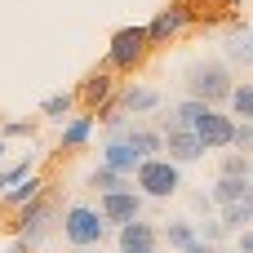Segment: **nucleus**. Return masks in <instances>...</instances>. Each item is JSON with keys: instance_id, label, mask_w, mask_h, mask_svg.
I'll list each match as a JSON object with an SVG mask.
<instances>
[{"instance_id": "11", "label": "nucleus", "mask_w": 253, "mask_h": 253, "mask_svg": "<svg viewBox=\"0 0 253 253\" xmlns=\"http://www.w3.org/2000/svg\"><path fill=\"white\" fill-rule=\"evenodd\" d=\"M116 245H120V253H156L160 249V231L147 218H133V222L116 227Z\"/></svg>"}, {"instance_id": "13", "label": "nucleus", "mask_w": 253, "mask_h": 253, "mask_svg": "<svg viewBox=\"0 0 253 253\" xmlns=\"http://www.w3.org/2000/svg\"><path fill=\"white\" fill-rule=\"evenodd\" d=\"M120 107H125L129 116H151V111L165 107V93L151 89V84H125V89H120Z\"/></svg>"}, {"instance_id": "6", "label": "nucleus", "mask_w": 253, "mask_h": 253, "mask_svg": "<svg viewBox=\"0 0 253 253\" xmlns=\"http://www.w3.org/2000/svg\"><path fill=\"white\" fill-rule=\"evenodd\" d=\"M191 129L200 133V142H205L209 151H227V147L236 142V116L222 111V107H213V102L200 107V116L191 120Z\"/></svg>"}, {"instance_id": "12", "label": "nucleus", "mask_w": 253, "mask_h": 253, "mask_svg": "<svg viewBox=\"0 0 253 253\" xmlns=\"http://www.w3.org/2000/svg\"><path fill=\"white\" fill-rule=\"evenodd\" d=\"M142 160H147V156H142L125 133H116V138H107V142H102V165H111V169L129 173V178H133V169H138Z\"/></svg>"}, {"instance_id": "22", "label": "nucleus", "mask_w": 253, "mask_h": 253, "mask_svg": "<svg viewBox=\"0 0 253 253\" xmlns=\"http://www.w3.org/2000/svg\"><path fill=\"white\" fill-rule=\"evenodd\" d=\"M227 107H231V116H236V120H253V80H240V84L231 89Z\"/></svg>"}, {"instance_id": "30", "label": "nucleus", "mask_w": 253, "mask_h": 253, "mask_svg": "<svg viewBox=\"0 0 253 253\" xmlns=\"http://www.w3.org/2000/svg\"><path fill=\"white\" fill-rule=\"evenodd\" d=\"M0 253H36V245H31V240H22V236H13V240H9Z\"/></svg>"}, {"instance_id": "28", "label": "nucleus", "mask_w": 253, "mask_h": 253, "mask_svg": "<svg viewBox=\"0 0 253 253\" xmlns=\"http://www.w3.org/2000/svg\"><path fill=\"white\" fill-rule=\"evenodd\" d=\"M191 209L209 218V209H213V196H209V191H196V196H191Z\"/></svg>"}, {"instance_id": "7", "label": "nucleus", "mask_w": 253, "mask_h": 253, "mask_svg": "<svg viewBox=\"0 0 253 253\" xmlns=\"http://www.w3.org/2000/svg\"><path fill=\"white\" fill-rule=\"evenodd\" d=\"M13 231H18L22 240H31V245L40 249V240H44V236L53 231V200H49L44 191H40L36 200H27V205H22L18 213H13Z\"/></svg>"}, {"instance_id": "24", "label": "nucleus", "mask_w": 253, "mask_h": 253, "mask_svg": "<svg viewBox=\"0 0 253 253\" xmlns=\"http://www.w3.org/2000/svg\"><path fill=\"white\" fill-rule=\"evenodd\" d=\"M36 173V156L27 151V160H18V165H9V169H0V178H4V187H13V182H22V178H31Z\"/></svg>"}, {"instance_id": "10", "label": "nucleus", "mask_w": 253, "mask_h": 253, "mask_svg": "<svg viewBox=\"0 0 253 253\" xmlns=\"http://www.w3.org/2000/svg\"><path fill=\"white\" fill-rule=\"evenodd\" d=\"M165 129V156L169 160H178V165H196V160H205V142H200V133L191 129V125H160Z\"/></svg>"}, {"instance_id": "5", "label": "nucleus", "mask_w": 253, "mask_h": 253, "mask_svg": "<svg viewBox=\"0 0 253 253\" xmlns=\"http://www.w3.org/2000/svg\"><path fill=\"white\" fill-rule=\"evenodd\" d=\"M191 22H196V4H191V0H169L165 9H156V18L147 22V36H151V44L160 49V44H173Z\"/></svg>"}, {"instance_id": "19", "label": "nucleus", "mask_w": 253, "mask_h": 253, "mask_svg": "<svg viewBox=\"0 0 253 253\" xmlns=\"http://www.w3.org/2000/svg\"><path fill=\"white\" fill-rule=\"evenodd\" d=\"M40 191H44V182H40V178L31 173V178H22V182H13V187H4V191H0V205L18 213V209H22L27 200H36Z\"/></svg>"}, {"instance_id": "14", "label": "nucleus", "mask_w": 253, "mask_h": 253, "mask_svg": "<svg viewBox=\"0 0 253 253\" xmlns=\"http://www.w3.org/2000/svg\"><path fill=\"white\" fill-rule=\"evenodd\" d=\"M93 129H98V111L71 116V120L62 125V133H58V151H80V147L93 138Z\"/></svg>"}, {"instance_id": "26", "label": "nucleus", "mask_w": 253, "mask_h": 253, "mask_svg": "<svg viewBox=\"0 0 253 253\" xmlns=\"http://www.w3.org/2000/svg\"><path fill=\"white\" fill-rule=\"evenodd\" d=\"M4 138H36V120H0Z\"/></svg>"}, {"instance_id": "16", "label": "nucleus", "mask_w": 253, "mask_h": 253, "mask_svg": "<svg viewBox=\"0 0 253 253\" xmlns=\"http://www.w3.org/2000/svg\"><path fill=\"white\" fill-rule=\"evenodd\" d=\"M191 240H200V222H191V218H169L160 227V245H169L173 253H182Z\"/></svg>"}, {"instance_id": "17", "label": "nucleus", "mask_w": 253, "mask_h": 253, "mask_svg": "<svg viewBox=\"0 0 253 253\" xmlns=\"http://www.w3.org/2000/svg\"><path fill=\"white\" fill-rule=\"evenodd\" d=\"M253 191V178H231V173H218V182L209 187V196H213V205L222 209V205H236V200H245Z\"/></svg>"}, {"instance_id": "33", "label": "nucleus", "mask_w": 253, "mask_h": 253, "mask_svg": "<svg viewBox=\"0 0 253 253\" xmlns=\"http://www.w3.org/2000/svg\"><path fill=\"white\" fill-rule=\"evenodd\" d=\"M76 253H102V245H93V249H76Z\"/></svg>"}, {"instance_id": "8", "label": "nucleus", "mask_w": 253, "mask_h": 253, "mask_svg": "<svg viewBox=\"0 0 253 253\" xmlns=\"http://www.w3.org/2000/svg\"><path fill=\"white\" fill-rule=\"evenodd\" d=\"M142 205H147V196L138 187H120V191H102L98 196V209H102V218L111 227H125L133 218H142Z\"/></svg>"}, {"instance_id": "34", "label": "nucleus", "mask_w": 253, "mask_h": 253, "mask_svg": "<svg viewBox=\"0 0 253 253\" xmlns=\"http://www.w3.org/2000/svg\"><path fill=\"white\" fill-rule=\"evenodd\" d=\"M222 253H240V249H222Z\"/></svg>"}, {"instance_id": "29", "label": "nucleus", "mask_w": 253, "mask_h": 253, "mask_svg": "<svg viewBox=\"0 0 253 253\" xmlns=\"http://www.w3.org/2000/svg\"><path fill=\"white\" fill-rule=\"evenodd\" d=\"M182 253H222V245H213V240H205V236H200V240H191Z\"/></svg>"}, {"instance_id": "15", "label": "nucleus", "mask_w": 253, "mask_h": 253, "mask_svg": "<svg viewBox=\"0 0 253 253\" xmlns=\"http://www.w3.org/2000/svg\"><path fill=\"white\" fill-rule=\"evenodd\" d=\"M222 58L236 62V67H253V27L249 22H236L222 40Z\"/></svg>"}, {"instance_id": "25", "label": "nucleus", "mask_w": 253, "mask_h": 253, "mask_svg": "<svg viewBox=\"0 0 253 253\" xmlns=\"http://www.w3.org/2000/svg\"><path fill=\"white\" fill-rule=\"evenodd\" d=\"M200 236H205V240H213V245H222V240H227V236H236V231H231L222 218H205V222H200Z\"/></svg>"}, {"instance_id": "2", "label": "nucleus", "mask_w": 253, "mask_h": 253, "mask_svg": "<svg viewBox=\"0 0 253 253\" xmlns=\"http://www.w3.org/2000/svg\"><path fill=\"white\" fill-rule=\"evenodd\" d=\"M58 231H62V240L71 245V249H93V245H102L107 240V231H111V222L102 218V209L98 205H67L62 209V218H58Z\"/></svg>"}, {"instance_id": "4", "label": "nucleus", "mask_w": 253, "mask_h": 253, "mask_svg": "<svg viewBox=\"0 0 253 253\" xmlns=\"http://www.w3.org/2000/svg\"><path fill=\"white\" fill-rule=\"evenodd\" d=\"M133 187L147 196V200H169L182 191V165L169 160V156H147L138 169H133Z\"/></svg>"}, {"instance_id": "23", "label": "nucleus", "mask_w": 253, "mask_h": 253, "mask_svg": "<svg viewBox=\"0 0 253 253\" xmlns=\"http://www.w3.org/2000/svg\"><path fill=\"white\" fill-rule=\"evenodd\" d=\"M249 169H253V156H245V151H227L218 165V173H231V178H249Z\"/></svg>"}, {"instance_id": "18", "label": "nucleus", "mask_w": 253, "mask_h": 253, "mask_svg": "<svg viewBox=\"0 0 253 253\" xmlns=\"http://www.w3.org/2000/svg\"><path fill=\"white\" fill-rule=\"evenodd\" d=\"M125 138L142 151V156H165V129H151V125H129Z\"/></svg>"}, {"instance_id": "35", "label": "nucleus", "mask_w": 253, "mask_h": 253, "mask_svg": "<svg viewBox=\"0 0 253 253\" xmlns=\"http://www.w3.org/2000/svg\"><path fill=\"white\" fill-rule=\"evenodd\" d=\"M249 178H253V169H249Z\"/></svg>"}, {"instance_id": "3", "label": "nucleus", "mask_w": 253, "mask_h": 253, "mask_svg": "<svg viewBox=\"0 0 253 253\" xmlns=\"http://www.w3.org/2000/svg\"><path fill=\"white\" fill-rule=\"evenodd\" d=\"M151 49L156 44L147 36V22H129V27L111 31V40H107V67L111 71H138Z\"/></svg>"}, {"instance_id": "9", "label": "nucleus", "mask_w": 253, "mask_h": 253, "mask_svg": "<svg viewBox=\"0 0 253 253\" xmlns=\"http://www.w3.org/2000/svg\"><path fill=\"white\" fill-rule=\"evenodd\" d=\"M76 98L84 102V111H107L120 93H116V76H111V67L102 62V67H93L84 80H80V89H76Z\"/></svg>"}, {"instance_id": "21", "label": "nucleus", "mask_w": 253, "mask_h": 253, "mask_svg": "<svg viewBox=\"0 0 253 253\" xmlns=\"http://www.w3.org/2000/svg\"><path fill=\"white\" fill-rule=\"evenodd\" d=\"M76 102H80L76 93H49V98L40 102V116H44V120L67 125V120H71V111H76Z\"/></svg>"}, {"instance_id": "32", "label": "nucleus", "mask_w": 253, "mask_h": 253, "mask_svg": "<svg viewBox=\"0 0 253 253\" xmlns=\"http://www.w3.org/2000/svg\"><path fill=\"white\" fill-rule=\"evenodd\" d=\"M4 151H9V138L0 133V169H4Z\"/></svg>"}, {"instance_id": "27", "label": "nucleus", "mask_w": 253, "mask_h": 253, "mask_svg": "<svg viewBox=\"0 0 253 253\" xmlns=\"http://www.w3.org/2000/svg\"><path fill=\"white\" fill-rule=\"evenodd\" d=\"M231 147L245 151V156H253V120H236V142Z\"/></svg>"}, {"instance_id": "1", "label": "nucleus", "mask_w": 253, "mask_h": 253, "mask_svg": "<svg viewBox=\"0 0 253 253\" xmlns=\"http://www.w3.org/2000/svg\"><path fill=\"white\" fill-rule=\"evenodd\" d=\"M182 89H187V98H200V102L222 107V102L231 98V89H236L231 62H222V58H196V62L182 71Z\"/></svg>"}, {"instance_id": "31", "label": "nucleus", "mask_w": 253, "mask_h": 253, "mask_svg": "<svg viewBox=\"0 0 253 253\" xmlns=\"http://www.w3.org/2000/svg\"><path fill=\"white\" fill-rule=\"evenodd\" d=\"M236 249H240V253H253V227L236 231Z\"/></svg>"}, {"instance_id": "20", "label": "nucleus", "mask_w": 253, "mask_h": 253, "mask_svg": "<svg viewBox=\"0 0 253 253\" xmlns=\"http://www.w3.org/2000/svg\"><path fill=\"white\" fill-rule=\"evenodd\" d=\"M84 182H89L98 196H102V191H120V187H133V178H129V173H120V169H111V165H98V169H93Z\"/></svg>"}]
</instances>
